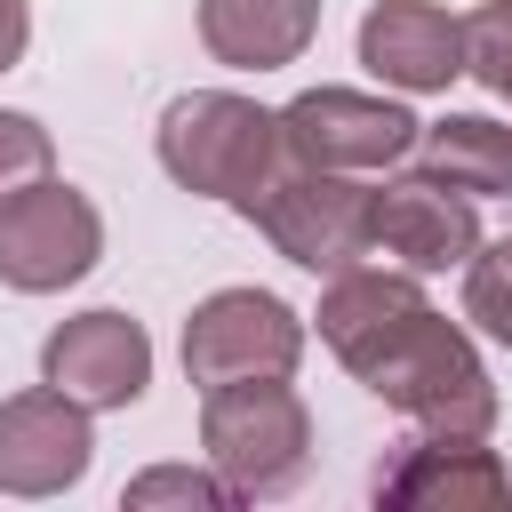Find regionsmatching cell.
<instances>
[{
  "label": "cell",
  "instance_id": "6da1fadb",
  "mask_svg": "<svg viewBox=\"0 0 512 512\" xmlns=\"http://www.w3.org/2000/svg\"><path fill=\"white\" fill-rule=\"evenodd\" d=\"M384 408H400L416 432H472V440H488L496 432V376H488V360H480V344L448 320V312H408L360 368H352Z\"/></svg>",
  "mask_w": 512,
  "mask_h": 512
},
{
  "label": "cell",
  "instance_id": "7a4b0ae2",
  "mask_svg": "<svg viewBox=\"0 0 512 512\" xmlns=\"http://www.w3.org/2000/svg\"><path fill=\"white\" fill-rule=\"evenodd\" d=\"M160 168L200 192V200H224L240 208L288 152H280V112H264L256 96H232V88H192L160 112Z\"/></svg>",
  "mask_w": 512,
  "mask_h": 512
},
{
  "label": "cell",
  "instance_id": "3957f363",
  "mask_svg": "<svg viewBox=\"0 0 512 512\" xmlns=\"http://www.w3.org/2000/svg\"><path fill=\"white\" fill-rule=\"evenodd\" d=\"M240 216L304 272H344L376 248V184L344 176V168H304V160H280L248 200Z\"/></svg>",
  "mask_w": 512,
  "mask_h": 512
},
{
  "label": "cell",
  "instance_id": "277c9868",
  "mask_svg": "<svg viewBox=\"0 0 512 512\" xmlns=\"http://www.w3.org/2000/svg\"><path fill=\"white\" fill-rule=\"evenodd\" d=\"M200 448L208 464L248 496H288L312 464V408L288 376H240L200 400Z\"/></svg>",
  "mask_w": 512,
  "mask_h": 512
},
{
  "label": "cell",
  "instance_id": "5b68a950",
  "mask_svg": "<svg viewBox=\"0 0 512 512\" xmlns=\"http://www.w3.org/2000/svg\"><path fill=\"white\" fill-rule=\"evenodd\" d=\"M104 256V216L80 184L40 176L24 192L0 200V288L16 296H56L72 280H88Z\"/></svg>",
  "mask_w": 512,
  "mask_h": 512
},
{
  "label": "cell",
  "instance_id": "8992f818",
  "mask_svg": "<svg viewBox=\"0 0 512 512\" xmlns=\"http://www.w3.org/2000/svg\"><path fill=\"white\" fill-rule=\"evenodd\" d=\"M304 360V320L272 288H216L184 320V376L200 392L240 376H288Z\"/></svg>",
  "mask_w": 512,
  "mask_h": 512
},
{
  "label": "cell",
  "instance_id": "52a82bcc",
  "mask_svg": "<svg viewBox=\"0 0 512 512\" xmlns=\"http://www.w3.org/2000/svg\"><path fill=\"white\" fill-rule=\"evenodd\" d=\"M424 136V120L392 96H360V88H304L296 104H280V152L304 160V168H344V176H368V168H392L408 160Z\"/></svg>",
  "mask_w": 512,
  "mask_h": 512
},
{
  "label": "cell",
  "instance_id": "ba28073f",
  "mask_svg": "<svg viewBox=\"0 0 512 512\" xmlns=\"http://www.w3.org/2000/svg\"><path fill=\"white\" fill-rule=\"evenodd\" d=\"M40 384L72 392L80 408H136L144 384H152V336H144V320L112 312V304L72 312L40 344Z\"/></svg>",
  "mask_w": 512,
  "mask_h": 512
},
{
  "label": "cell",
  "instance_id": "9c48e42d",
  "mask_svg": "<svg viewBox=\"0 0 512 512\" xmlns=\"http://www.w3.org/2000/svg\"><path fill=\"white\" fill-rule=\"evenodd\" d=\"M376 504H424V512H504L512 464L472 432H416L400 456L376 464Z\"/></svg>",
  "mask_w": 512,
  "mask_h": 512
},
{
  "label": "cell",
  "instance_id": "30bf717a",
  "mask_svg": "<svg viewBox=\"0 0 512 512\" xmlns=\"http://www.w3.org/2000/svg\"><path fill=\"white\" fill-rule=\"evenodd\" d=\"M88 416L96 408H80L56 384L0 400V496H64V488H80L88 456H96Z\"/></svg>",
  "mask_w": 512,
  "mask_h": 512
},
{
  "label": "cell",
  "instance_id": "8fae6325",
  "mask_svg": "<svg viewBox=\"0 0 512 512\" xmlns=\"http://www.w3.org/2000/svg\"><path fill=\"white\" fill-rule=\"evenodd\" d=\"M376 248L400 256L408 272H448L480 248V208H472V192L440 184L432 168H408V176L376 184Z\"/></svg>",
  "mask_w": 512,
  "mask_h": 512
},
{
  "label": "cell",
  "instance_id": "7c38bea8",
  "mask_svg": "<svg viewBox=\"0 0 512 512\" xmlns=\"http://www.w3.org/2000/svg\"><path fill=\"white\" fill-rule=\"evenodd\" d=\"M360 64L400 96H440L464 80V16L440 0H376L360 16Z\"/></svg>",
  "mask_w": 512,
  "mask_h": 512
},
{
  "label": "cell",
  "instance_id": "4fadbf2b",
  "mask_svg": "<svg viewBox=\"0 0 512 512\" xmlns=\"http://www.w3.org/2000/svg\"><path fill=\"white\" fill-rule=\"evenodd\" d=\"M432 296H424V272H376V264H344V272H328V288H320V344L344 360V368H360L408 312H424Z\"/></svg>",
  "mask_w": 512,
  "mask_h": 512
},
{
  "label": "cell",
  "instance_id": "5bb4252c",
  "mask_svg": "<svg viewBox=\"0 0 512 512\" xmlns=\"http://www.w3.org/2000/svg\"><path fill=\"white\" fill-rule=\"evenodd\" d=\"M320 0H200V40L232 72H280L312 48Z\"/></svg>",
  "mask_w": 512,
  "mask_h": 512
},
{
  "label": "cell",
  "instance_id": "9a60e30c",
  "mask_svg": "<svg viewBox=\"0 0 512 512\" xmlns=\"http://www.w3.org/2000/svg\"><path fill=\"white\" fill-rule=\"evenodd\" d=\"M416 168H432L440 184H456V192H472V200H504V192H512V128L488 120V112L424 120Z\"/></svg>",
  "mask_w": 512,
  "mask_h": 512
},
{
  "label": "cell",
  "instance_id": "2e32d148",
  "mask_svg": "<svg viewBox=\"0 0 512 512\" xmlns=\"http://www.w3.org/2000/svg\"><path fill=\"white\" fill-rule=\"evenodd\" d=\"M120 504H128V512H160V504H184V512H232L240 488H232L216 464H152V472H136V480L120 488Z\"/></svg>",
  "mask_w": 512,
  "mask_h": 512
},
{
  "label": "cell",
  "instance_id": "e0dca14e",
  "mask_svg": "<svg viewBox=\"0 0 512 512\" xmlns=\"http://www.w3.org/2000/svg\"><path fill=\"white\" fill-rule=\"evenodd\" d=\"M464 320L512 352V240H488L464 256Z\"/></svg>",
  "mask_w": 512,
  "mask_h": 512
},
{
  "label": "cell",
  "instance_id": "ac0fdd59",
  "mask_svg": "<svg viewBox=\"0 0 512 512\" xmlns=\"http://www.w3.org/2000/svg\"><path fill=\"white\" fill-rule=\"evenodd\" d=\"M464 80L512 104V0H488L464 16Z\"/></svg>",
  "mask_w": 512,
  "mask_h": 512
},
{
  "label": "cell",
  "instance_id": "d6986e66",
  "mask_svg": "<svg viewBox=\"0 0 512 512\" xmlns=\"http://www.w3.org/2000/svg\"><path fill=\"white\" fill-rule=\"evenodd\" d=\"M40 176H56V144H48V128H40L32 112H0V200L24 192V184H40Z\"/></svg>",
  "mask_w": 512,
  "mask_h": 512
},
{
  "label": "cell",
  "instance_id": "ffe728a7",
  "mask_svg": "<svg viewBox=\"0 0 512 512\" xmlns=\"http://www.w3.org/2000/svg\"><path fill=\"white\" fill-rule=\"evenodd\" d=\"M32 48V0H0V72H16Z\"/></svg>",
  "mask_w": 512,
  "mask_h": 512
}]
</instances>
